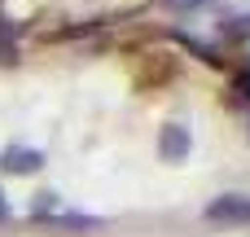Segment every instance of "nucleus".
I'll list each match as a JSON object with an SVG mask.
<instances>
[{
    "instance_id": "f257e3e1",
    "label": "nucleus",
    "mask_w": 250,
    "mask_h": 237,
    "mask_svg": "<svg viewBox=\"0 0 250 237\" xmlns=\"http://www.w3.org/2000/svg\"><path fill=\"white\" fill-rule=\"evenodd\" d=\"M207 220H215V224H250V198H242V194L215 198L207 207Z\"/></svg>"
},
{
    "instance_id": "6e6552de",
    "label": "nucleus",
    "mask_w": 250,
    "mask_h": 237,
    "mask_svg": "<svg viewBox=\"0 0 250 237\" xmlns=\"http://www.w3.org/2000/svg\"><path fill=\"white\" fill-rule=\"evenodd\" d=\"M0 215H4V194H0Z\"/></svg>"
},
{
    "instance_id": "0eeeda50",
    "label": "nucleus",
    "mask_w": 250,
    "mask_h": 237,
    "mask_svg": "<svg viewBox=\"0 0 250 237\" xmlns=\"http://www.w3.org/2000/svg\"><path fill=\"white\" fill-rule=\"evenodd\" d=\"M171 9H185V4H202V0H167Z\"/></svg>"
},
{
    "instance_id": "7ed1b4c3",
    "label": "nucleus",
    "mask_w": 250,
    "mask_h": 237,
    "mask_svg": "<svg viewBox=\"0 0 250 237\" xmlns=\"http://www.w3.org/2000/svg\"><path fill=\"white\" fill-rule=\"evenodd\" d=\"M40 163H44V154L40 150H26V145H9L0 154V167L9 176H31V172H40Z\"/></svg>"
},
{
    "instance_id": "20e7f679",
    "label": "nucleus",
    "mask_w": 250,
    "mask_h": 237,
    "mask_svg": "<svg viewBox=\"0 0 250 237\" xmlns=\"http://www.w3.org/2000/svg\"><path fill=\"white\" fill-rule=\"evenodd\" d=\"M57 207H62V198L48 189V194H35V202H31V215H53Z\"/></svg>"
},
{
    "instance_id": "f03ea898",
    "label": "nucleus",
    "mask_w": 250,
    "mask_h": 237,
    "mask_svg": "<svg viewBox=\"0 0 250 237\" xmlns=\"http://www.w3.org/2000/svg\"><path fill=\"white\" fill-rule=\"evenodd\" d=\"M189 150H193L189 128H185V123H167V128H163V136H158V154H163L167 163H185V158H189Z\"/></svg>"
},
{
    "instance_id": "39448f33",
    "label": "nucleus",
    "mask_w": 250,
    "mask_h": 237,
    "mask_svg": "<svg viewBox=\"0 0 250 237\" xmlns=\"http://www.w3.org/2000/svg\"><path fill=\"white\" fill-rule=\"evenodd\" d=\"M246 35H250V18H233L224 26V40H246Z\"/></svg>"
},
{
    "instance_id": "423d86ee",
    "label": "nucleus",
    "mask_w": 250,
    "mask_h": 237,
    "mask_svg": "<svg viewBox=\"0 0 250 237\" xmlns=\"http://www.w3.org/2000/svg\"><path fill=\"white\" fill-rule=\"evenodd\" d=\"M233 92H237V97H250V70H242V75L233 79Z\"/></svg>"
}]
</instances>
